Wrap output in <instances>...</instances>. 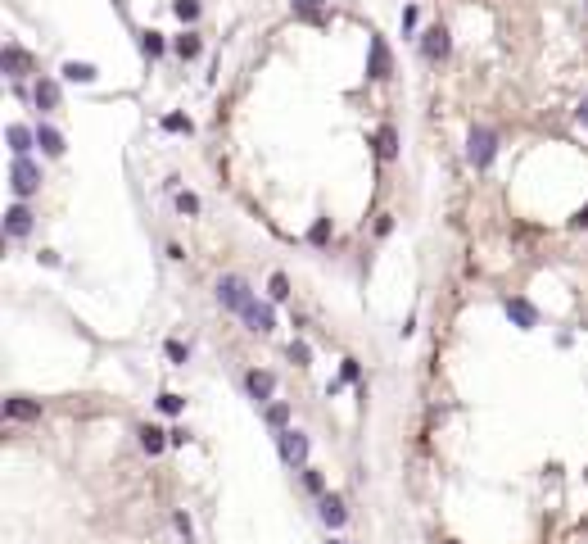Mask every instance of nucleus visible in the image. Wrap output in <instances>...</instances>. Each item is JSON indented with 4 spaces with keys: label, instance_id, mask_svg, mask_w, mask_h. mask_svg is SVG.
I'll use <instances>...</instances> for the list:
<instances>
[{
    "label": "nucleus",
    "instance_id": "nucleus-25",
    "mask_svg": "<svg viewBox=\"0 0 588 544\" xmlns=\"http://www.w3.org/2000/svg\"><path fill=\"white\" fill-rule=\"evenodd\" d=\"M5 69L14 73V78H23V69H27V55L18 50V46H9V50H5Z\"/></svg>",
    "mask_w": 588,
    "mask_h": 544
},
{
    "label": "nucleus",
    "instance_id": "nucleus-2",
    "mask_svg": "<svg viewBox=\"0 0 588 544\" xmlns=\"http://www.w3.org/2000/svg\"><path fill=\"white\" fill-rule=\"evenodd\" d=\"M494 155H498V137L489 127H471V141H466V159L475 168H489L494 164Z\"/></svg>",
    "mask_w": 588,
    "mask_h": 544
},
{
    "label": "nucleus",
    "instance_id": "nucleus-32",
    "mask_svg": "<svg viewBox=\"0 0 588 544\" xmlns=\"http://www.w3.org/2000/svg\"><path fill=\"white\" fill-rule=\"evenodd\" d=\"M340 381H358V363H353V358H344V368H340Z\"/></svg>",
    "mask_w": 588,
    "mask_h": 544
},
{
    "label": "nucleus",
    "instance_id": "nucleus-8",
    "mask_svg": "<svg viewBox=\"0 0 588 544\" xmlns=\"http://www.w3.org/2000/svg\"><path fill=\"white\" fill-rule=\"evenodd\" d=\"M448 27H430L426 36H421V50H426V60H448Z\"/></svg>",
    "mask_w": 588,
    "mask_h": 544
},
{
    "label": "nucleus",
    "instance_id": "nucleus-23",
    "mask_svg": "<svg viewBox=\"0 0 588 544\" xmlns=\"http://www.w3.org/2000/svg\"><path fill=\"white\" fill-rule=\"evenodd\" d=\"M141 50H145L150 60H154V55H163V32H154V27H145V32H141Z\"/></svg>",
    "mask_w": 588,
    "mask_h": 544
},
{
    "label": "nucleus",
    "instance_id": "nucleus-17",
    "mask_svg": "<svg viewBox=\"0 0 588 544\" xmlns=\"http://www.w3.org/2000/svg\"><path fill=\"white\" fill-rule=\"evenodd\" d=\"M32 95H36V104H41V109H59V82L41 78V82L32 87Z\"/></svg>",
    "mask_w": 588,
    "mask_h": 544
},
{
    "label": "nucleus",
    "instance_id": "nucleus-22",
    "mask_svg": "<svg viewBox=\"0 0 588 544\" xmlns=\"http://www.w3.org/2000/svg\"><path fill=\"white\" fill-rule=\"evenodd\" d=\"M172 14H177L181 23H195V18H199V0H172Z\"/></svg>",
    "mask_w": 588,
    "mask_h": 544
},
{
    "label": "nucleus",
    "instance_id": "nucleus-28",
    "mask_svg": "<svg viewBox=\"0 0 588 544\" xmlns=\"http://www.w3.org/2000/svg\"><path fill=\"white\" fill-rule=\"evenodd\" d=\"M308 241H313V245H326V241H331V218H317L313 232H308Z\"/></svg>",
    "mask_w": 588,
    "mask_h": 544
},
{
    "label": "nucleus",
    "instance_id": "nucleus-21",
    "mask_svg": "<svg viewBox=\"0 0 588 544\" xmlns=\"http://www.w3.org/2000/svg\"><path fill=\"white\" fill-rule=\"evenodd\" d=\"M267 295H272L276 304L290 300V277H285V272H272V281H267Z\"/></svg>",
    "mask_w": 588,
    "mask_h": 544
},
{
    "label": "nucleus",
    "instance_id": "nucleus-20",
    "mask_svg": "<svg viewBox=\"0 0 588 544\" xmlns=\"http://www.w3.org/2000/svg\"><path fill=\"white\" fill-rule=\"evenodd\" d=\"M317 5H322V0H294V14L308 18V23H326V14H322Z\"/></svg>",
    "mask_w": 588,
    "mask_h": 544
},
{
    "label": "nucleus",
    "instance_id": "nucleus-30",
    "mask_svg": "<svg viewBox=\"0 0 588 544\" xmlns=\"http://www.w3.org/2000/svg\"><path fill=\"white\" fill-rule=\"evenodd\" d=\"M163 349H168V358H172V363H181V368H186V358H190V349H186V345H181V340H168V345H163Z\"/></svg>",
    "mask_w": 588,
    "mask_h": 544
},
{
    "label": "nucleus",
    "instance_id": "nucleus-31",
    "mask_svg": "<svg viewBox=\"0 0 588 544\" xmlns=\"http://www.w3.org/2000/svg\"><path fill=\"white\" fill-rule=\"evenodd\" d=\"M303 481H308V490H313V494H322V490H326L322 472H313V467H308V472H303Z\"/></svg>",
    "mask_w": 588,
    "mask_h": 544
},
{
    "label": "nucleus",
    "instance_id": "nucleus-13",
    "mask_svg": "<svg viewBox=\"0 0 588 544\" xmlns=\"http://www.w3.org/2000/svg\"><path fill=\"white\" fill-rule=\"evenodd\" d=\"M64 82H77V87H86V82H95V64H86V60H69L64 64Z\"/></svg>",
    "mask_w": 588,
    "mask_h": 544
},
{
    "label": "nucleus",
    "instance_id": "nucleus-15",
    "mask_svg": "<svg viewBox=\"0 0 588 544\" xmlns=\"http://www.w3.org/2000/svg\"><path fill=\"white\" fill-rule=\"evenodd\" d=\"M371 78H389V50H385V36H371Z\"/></svg>",
    "mask_w": 588,
    "mask_h": 544
},
{
    "label": "nucleus",
    "instance_id": "nucleus-37",
    "mask_svg": "<svg viewBox=\"0 0 588 544\" xmlns=\"http://www.w3.org/2000/svg\"><path fill=\"white\" fill-rule=\"evenodd\" d=\"M326 544H349V540H326Z\"/></svg>",
    "mask_w": 588,
    "mask_h": 544
},
{
    "label": "nucleus",
    "instance_id": "nucleus-9",
    "mask_svg": "<svg viewBox=\"0 0 588 544\" xmlns=\"http://www.w3.org/2000/svg\"><path fill=\"white\" fill-rule=\"evenodd\" d=\"M9 150H14V159H27V150L36 146V132L32 127H23V123H9Z\"/></svg>",
    "mask_w": 588,
    "mask_h": 544
},
{
    "label": "nucleus",
    "instance_id": "nucleus-6",
    "mask_svg": "<svg viewBox=\"0 0 588 544\" xmlns=\"http://www.w3.org/2000/svg\"><path fill=\"white\" fill-rule=\"evenodd\" d=\"M245 390L258 399V404H267L272 390H276V377H272V372H263V368H254V372H245Z\"/></svg>",
    "mask_w": 588,
    "mask_h": 544
},
{
    "label": "nucleus",
    "instance_id": "nucleus-1",
    "mask_svg": "<svg viewBox=\"0 0 588 544\" xmlns=\"http://www.w3.org/2000/svg\"><path fill=\"white\" fill-rule=\"evenodd\" d=\"M217 304H222L227 313H245L249 304H254V291H249V281H245V277L227 272V277L217 281Z\"/></svg>",
    "mask_w": 588,
    "mask_h": 544
},
{
    "label": "nucleus",
    "instance_id": "nucleus-33",
    "mask_svg": "<svg viewBox=\"0 0 588 544\" xmlns=\"http://www.w3.org/2000/svg\"><path fill=\"white\" fill-rule=\"evenodd\" d=\"M172 522H177V531H181V536L190 540V517H186V512H177V517H172Z\"/></svg>",
    "mask_w": 588,
    "mask_h": 544
},
{
    "label": "nucleus",
    "instance_id": "nucleus-4",
    "mask_svg": "<svg viewBox=\"0 0 588 544\" xmlns=\"http://www.w3.org/2000/svg\"><path fill=\"white\" fill-rule=\"evenodd\" d=\"M281 458L294 463V467H303L308 463V435L294 431V426H285V431H281Z\"/></svg>",
    "mask_w": 588,
    "mask_h": 544
},
{
    "label": "nucleus",
    "instance_id": "nucleus-36",
    "mask_svg": "<svg viewBox=\"0 0 588 544\" xmlns=\"http://www.w3.org/2000/svg\"><path fill=\"white\" fill-rule=\"evenodd\" d=\"M580 123H584V127H588V100L580 104Z\"/></svg>",
    "mask_w": 588,
    "mask_h": 544
},
{
    "label": "nucleus",
    "instance_id": "nucleus-3",
    "mask_svg": "<svg viewBox=\"0 0 588 544\" xmlns=\"http://www.w3.org/2000/svg\"><path fill=\"white\" fill-rule=\"evenodd\" d=\"M9 181H14V195H32L36 186H41V168L32 164V159H14V168H9Z\"/></svg>",
    "mask_w": 588,
    "mask_h": 544
},
{
    "label": "nucleus",
    "instance_id": "nucleus-35",
    "mask_svg": "<svg viewBox=\"0 0 588 544\" xmlns=\"http://www.w3.org/2000/svg\"><path fill=\"white\" fill-rule=\"evenodd\" d=\"M575 227H588V209H580V218H575Z\"/></svg>",
    "mask_w": 588,
    "mask_h": 544
},
{
    "label": "nucleus",
    "instance_id": "nucleus-11",
    "mask_svg": "<svg viewBox=\"0 0 588 544\" xmlns=\"http://www.w3.org/2000/svg\"><path fill=\"white\" fill-rule=\"evenodd\" d=\"M317 512H322V522H326V526H344V522H349V512H344L340 494H322V503H317Z\"/></svg>",
    "mask_w": 588,
    "mask_h": 544
},
{
    "label": "nucleus",
    "instance_id": "nucleus-27",
    "mask_svg": "<svg viewBox=\"0 0 588 544\" xmlns=\"http://www.w3.org/2000/svg\"><path fill=\"white\" fill-rule=\"evenodd\" d=\"M285 422H290V408H285V404L267 408V426H272V431H285Z\"/></svg>",
    "mask_w": 588,
    "mask_h": 544
},
{
    "label": "nucleus",
    "instance_id": "nucleus-16",
    "mask_svg": "<svg viewBox=\"0 0 588 544\" xmlns=\"http://www.w3.org/2000/svg\"><path fill=\"white\" fill-rule=\"evenodd\" d=\"M168 445H172L168 431H159V426H141V449H145V454H163Z\"/></svg>",
    "mask_w": 588,
    "mask_h": 544
},
{
    "label": "nucleus",
    "instance_id": "nucleus-19",
    "mask_svg": "<svg viewBox=\"0 0 588 544\" xmlns=\"http://www.w3.org/2000/svg\"><path fill=\"white\" fill-rule=\"evenodd\" d=\"M172 50H177L181 60H195V55L204 50V46H199V36H195V32H181L177 41H172Z\"/></svg>",
    "mask_w": 588,
    "mask_h": 544
},
{
    "label": "nucleus",
    "instance_id": "nucleus-26",
    "mask_svg": "<svg viewBox=\"0 0 588 544\" xmlns=\"http://www.w3.org/2000/svg\"><path fill=\"white\" fill-rule=\"evenodd\" d=\"M181 408H186V399H181V395H172V390H163V395H159V413H168V417H177V413H181Z\"/></svg>",
    "mask_w": 588,
    "mask_h": 544
},
{
    "label": "nucleus",
    "instance_id": "nucleus-5",
    "mask_svg": "<svg viewBox=\"0 0 588 544\" xmlns=\"http://www.w3.org/2000/svg\"><path fill=\"white\" fill-rule=\"evenodd\" d=\"M27 232H32V209H27V204H14V209L5 214V236H9V241H23Z\"/></svg>",
    "mask_w": 588,
    "mask_h": 544
},
{
    "label": "nucleus",
    "instance_id": "nucleus-7",
    "mask_svg": "<svg viewBox=\"0 0 588 544\" xmlns=\"http://www.w3.org/2000/svg\"><path fill=\"white\" fill-rule=\"evenodd\" d=\"M5 417H9V422H36V417H41V404L14 395V399H5Z\"/></svg>",
    "mask_w": 588,
    "mask_h": 544
},
{
    "label": "nucleus",
    "instance_id": "nucleus-34",
    "mask_svg": "<svg viewBox=\"0 0 588 544\" xmlns=\"http://www.w3.org/2000/svg\"><path fill=\"white\" fill-rule=\"evenodd\" d=\"M290 358L294 363H308V345H290Z\"/></svg>",
    "mask_w": 588,
    "mask_h": 544
},
{
    "label": "nucleus",
    "instance_id": "nucleus-10",
    "mask_svg": "<svg viewBox=\"0 0 588 544\" xmlns=\"http://www.w3.org/2000/svg\"><path fill=\"white\" fill-rule=\"evenodd\" d=\"M240 318H245V327H249V331H263V336H267V331H272V327H276V318H272V309H267V304H258V300H254V304H249V309H245V313H240Z\"/></svg>",
    "mask_w": 588,
    "mask_h": 544
},
{
    "label": "nucleus",
    "instance_id": "nucleus-14",
    "mask_svg": "<svg viewBox=\"0 0 588 544\" xmlns=\"http://www.w3.org/2000/svg\"><path fill=\"white\" fill-rule=\"evenodd\" d=\"M36 146H41L50 159H59V155H64V137L50 127V123H41V127H36Z\"/></svg>",
    "mask_w": 588,
    "mask_h": 544
},
{
    "label": "nucleus",
    "instance_id": "nucleus-29",
    "mask_svg": "<svg viewBox=\"0 0 588 544\" xmlns=\"http://www.w3.org/2000/svg\"><path fill=\"white\" fill-rule=\"evenodd\" d=\"M177 209H181V214H199V195H190V190H177Z\"/></svg>",
    "mask_w": 588,
    "mask_h": 544
},
{
    "label": "nucleus",
    "instance_id": "nucleus-12",
    "mask_svg": "<svg viewBox=\"0 0 588 544\" xmlns=\"http://www.w3.org/2000/svg\"><path fill=\"white\" fill-rule=\"evenodd\" d=\"M507 318H512L520 331H529L538 322V313H534V304H529V300H507Z\"/></svg>",
    "mask_w": 588,
    "mask_h": 544
},
{
    "label": "nucleus",
    "instance_id": "nucleus-18",
    "mask_svg": "<svg viewBox=\"0 0 588 544\" xmlns=\"http://www.w3.org/2000/svg\"><path fill=\"white\" fill-rule=\"evenodd\" d=\"M375 150H380V159H399V132H394L389 123L375 132Z\"/></svg>",
    "mask_w": 588,
    "mask_h": 544
},
{
    "label": "nucleus",
    "instance_id": "nucleus-24",
    "mask_svg": "<svg viewBox=\"0 0 588 544\" xmlns=\"http://www.w3.org/2000/svg\"><path fill=\"white\" fill-rule=\"evenodd\" d=\"M163 132H186V137H190V132H195V123H190L186 113H163Z\"/></svg>",
    "mask_w": 588,
    "mask_h": 544
}]
</instances>
